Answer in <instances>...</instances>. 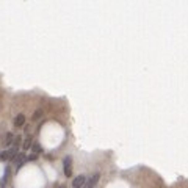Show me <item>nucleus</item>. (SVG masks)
Here are the masks:
<instances>
[{
    "label": "nucleus",
    "mask_w": 188,
    "mask_h": 188,
    "mask_svg": "<svg viewBox=\"0 0 188 188\" xmlns=\"http://www.w3.org/2000/svg\"><path fill=\"white\" fill-rule=\"evenodd\" d=\"M13 141H14V135H13L11 132H8V133H6V139H5V143H6V144H11Z\"/></svg>",
    "instance_id": "obj_7"
},
{
    "label": "nucleus",
    "mask_w": 188,
    "mask_h": 188,
    "mask_svg": "<svg viewBox=\"0 0 188 188\" xmlns=\"http://www.w3.org/2000/svg\"><path fill=\"white\" fill-rule=\"evenodd\" d=\"M20 141H22V136H20V135L14 138V141H13V143H14V147H16V149H19V146H20Z\"/></svg>",
    "instance_id": "obj_9"
},
{
    "label": "nucleus",
    "mask_w": 188,
    "mask_h": 188,
    "mask_svg": "<svg viewBox=\"0 0 188 188\" xmlns=\"http://www.w3.org/2000/svg\"><path fill=\"white\" fill-rule=\"evenodd\" d=\"M33 146V138H32V135H27V138L24 139V151H28L30 147Z\"/></svg>",
    "instance_id": "obj_6"
},
{
    "label": "nucleus",
    "mask_w": 188,
    "mask_h": 188,
    "mask_svg": "<svg viewBox=\"0 0 188 188\" xmlns=\"http://www.w3.org/2000/svg\"><path fill=\"white\" fill-rule=\"evenodd\" d=\"M39 118H42V110H36L35 114H33V119H35V121L39 119Z\"/></svg>",
    "instance_id": "obj_11"
},
{
    "label": "nucleus",
    "mask_w": 188,
    "mask_h": 188,
    "mask_svg": "<svg viewBox=\"0 0 188 188\" xmlns=\"http://www.w3.org/2000/svg\"><path fill=\"white\" fill-rule=\"evenodd\" d=\"M8 155H10V158H14V157L17 155V149H16V147H11V149L8 151Z\"/></svg>",
    "instance_id": "obj_10"
},
{
    "label": "nucleus",
    "mask_w": 188,
    "mask_h": 188,
    "mask_svg": "<svg viewBox=\"0 0 188 188\" xmlns=\"http://www.w3.org/2000/svg\"><path fill=\"white\" fill-rule=\"evenodd\" d=\"M85 183H86V176L80 174V176H77V177L72 180V188H82Z\"/></svg>",
    "instance_id": "obj_2"
},
{
    "label": "nucleus",
    "mask_w": 188,
    "mask_h": 188,
    "mask_svg": "<svg viewBox=\"0 0 188 188\" xmlns=\"http://www.w3.org/2000/svg\"><path fill=\"white\" fill-rule=\"evenodd\" d=\"M27 161V157L24 155V154H19V155H16L14 157V166H16V169H19V168H22V164Z\"/></svg>",
    "instance_id": "obj_4"
},
{
    "label": "nucleus",
    "mask_w": 188,
    "mask_h": 188,
    "mask_svg": "<svg viewBox=\"0 0 188 188\" xmlns=\"http://www.w3.org/2000/svg\"><path fill=\"white\" fill-rule=\"evenodd\" d=\"M32 149H33L35 155H38V154H41V152H42V147H41L39 144H33V146H32Z\"/></svg>",
    "instance_id": "obj_8"
},
{
    "label": "nucleus",
    "mask_w": 188,
    "mask_h": 188,
    "mask_svg": "<svg viewBox=\"0 0 188 188\" xmlns=\"http://www.w3.org/2000/svg\"><path fill=\"white\" fill-rule=\"evenodd\" d=\"M8 174H10V169L6 168V171H5V177H3V183H5L6 180H8Z\"/></svg>",
    "instance_id": "obj_13"
},
{
    "label": "nucleus",
    "mask_w": 188,
    "mask_h": 188,
    "mask_svg": "<svg viewBox=\"0 0 188 188\" xmlns=\"http://www.w3.org/2000/svg\"><path fill=\"white\" fill-rule=\"evenodd\" d=\"M24 124H25V114H17L16 118H14V126L16 127H24Z\"/></svg>",
    "instance_id": "obj_5"
},
{
    "label": "nucleus",
    "mask_w": 188,
    "mask_h": 188,
    "mask_svg": "<svg viewBox=\"0 0 188 188\" xmlns=\"http://www.w3.org/2000/svg\"><path fill=\"white\" fill-rule=\"evenodd\" d=\"M99 177H100V174H94V176H92V177H91L82 188H94V186L97 185V182H99Z\"/></svg>",
    "instance_id": "obj_3"
},
{
    "label": "nucleus",
    "mask_w": 188,
    "mask_h": 188,
    "mask_svg": "<svg viewBox=\"0 0 188 188\" xmlns=\"http://www.w3.org/2000/svg\"><path fill=\"white\" fill-rule=\"evenodd\" d=\"M63 171H64V176L66 177H70L72 176V157H64L63 160Z\"/></svg>",
    "instance_id": "obj_1"
},
{
    "label": "nucleus",
    "mask_w": 188,
    "mask_h": 188,
    "mask_svg": "<svg viewBox=\"0 0 188 188\" xmlns=\"http://www.w3.org/2000/svg\"><path fill=\"white\" fill-rule=\"evenodd\" d=\"M10 155H8V151H3V152H0V160H8Z\"/></svg>",
    "instance_id": "obj_12"
}]
</instances>
